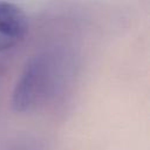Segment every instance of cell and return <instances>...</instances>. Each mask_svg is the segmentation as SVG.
<instances>
[{
  "mask_svg": "<svg viewBox=\"0 0 150 150\" xmlns=\"http://www.w3.org/2000/svg\"><path fill=\"white\" fill-rule=\"evenodd\" d=\"M50 80L49 62L46 56L33 57L25 67L13 93V107L16 111L32 109L45 97Z\"/></svg>",
  "mask_w": 150,
  "mask_h": 150,
  "instance_id": "1",
  "label": "cell"
},
{
  "mask_svg": "<svg viewBox=\"0 0 150 150\" xmlns=\"http://www.w3.org/2000/svg\"><path fill=\"white\" fill-rule=\"evenodd\" d=\"M27 28V16L23 11L12 2L0 1V52L20 43Z\"/></svg>",
  "mask_w": 150,
  "mask_h": 150,
  "instance_id": "2",
  "label": "cell"
}]
</instances>
